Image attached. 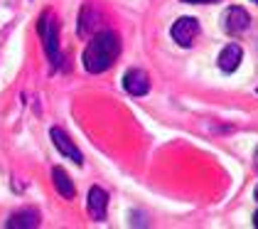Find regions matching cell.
<instances>
[{"label": "cell", "mask_w": 258, "mask_h": 229, "mask_svg": "<svg viewBox=\"0 0 258 229\" xmlns=\"http://www.w3.org/2000/svg\"><path fill=\"white\" fill-rule=\"evenodd\" d=\"M120 55V37L113 30H101L96 35H91V42L86 44L81 62H84V69L89 74H103L108 72L116 59Z\"/></svg>", "instance_id": "6da1fadb"}, {"label": "cell", "mask_w": 258, "mask_h": 229, "mask_svg": "<svg viewBox=\"0 0 258 229\" xmlns=\"http://www.w3.org/2000/svg\"><path fill=\"white\" fill-rule=\"evenodd\" d=\"M37 30H40L42 44H44V52L49 59V67L52 72H57L61 64V52H59V20L52 10H44L42 13L40 22H37Z\"/></svg>", "instance_id": "7a4b0ae2"}, {"label": "cell", "mask_w": 258, "mask_h": 229, "mask_svg": "<svg viewBox=\"0 0 258 229\" xmlns=\"http://www.w3.org/2000/svg\"><path fill=\"white\" fill-rule=\"evenodd\" d=\"M170 35L172 39L177 42L179 47H192L195 44V39L199 35V20L197 18H179L172 27H170Z\"/></svg>", "instance_id": "3957f363"}, {"label": "cell", "mask_w": 258, "mask_h": 229, "mask_svg": "<svg viewBox=\"0 0 258 229\" xmlns=\"http://www.w3.org/2000/svg\"><path fill=\"white\" fill-rule=\"evenodd\" d=\"M251 27V15H248V10L246 8H229L226 13H224V30L229 32V35H243L246 30Z\"/></svg>", "instance_id": "277c9868"}, {"label": "cell", "mask_w": 258, "mask_h": 229, "mask_svg": "<svg viewBox=\"0 0 258 229\" xmlns=\"http://www.w3.org/2000/svg\"><path fill=\"white\" fill-rule=\"evenodd\" d=\"M86 210H89V217L94 222H106V217H108V192L103 188H99V185H94L89 190Z\"/></svg>", "instance_id": "5b68a950"}, {"label": "cell", "mask_w": 258, "mask_h": 229, "mask_svg": "<svg viewBox=\"0 0 258 229\" xmlns=\"http://www.w3.org/2000/svg\"><path fill=\"white\" fill-rule=\"evenodd\" d=\"M49 135H52V143H54V148L61 153V155H67L69 160H74L77 165H81L84 163V155H81V151L74 146V141L67 135V131L64 128H59V126H54L52 131H49Z\"/></svg>", "instance_id": "8992f818"}, {"label": "cell", "mask_w": 258, "mask_h": 229, "mask_svg": "<svg viewBox=\"0 0 258 229\" xmlns=\"http://www.w3.org/2000/svg\"><path fill=\"white\" fill-rule=\"evenodd\" d=\"M123 89L131 96H145L150 91V76L145 74L143 69H128L123 74Z\"/></svg>", "instance_id": "52a82bcc"}, {"label": "cell", "mask_w": 258, "mask_h": 229, "mask_svg": "<svg viewBox=\"0 0 258 229\" xmlns=\"http://www.w3.org/2000/svg\"><path fill=\"white\" fill-rule=\"evenodd\" d=\"M241 59H243V50H241V44L236 42H231V44H226L221 52H219V69L224 72V74H231V72H236L238 64H241Z\"/></svg>", "instance_id": "ba28073f"}, {"label": "cell", "mask_w": 258, "mask_h": 229, "mask_svg": "<svg viewBox=\"0 0 258 229\" xmlns=\"http://www.w3.org/2000/svg\"><path fill=\"white\" fill-rule=\"evenodd\" d=\"M40 224H42V217L35 207H25V210L15 212V214H10V219L5 222L8 229H35V227H40Z\"/></svg>", "instance_id": "9c48e42d"}, {"label": "cell", "mask_w": 258, "mask_h": 229, "mask_svg": "<svg viewBox=\"0 0 258 229\" xmlns=\"http://www.w3.org/2000/svg\"><path fill=\"white\" fill-rule=\"evenodd\" d=\"M81 37H91L99 32V13L91 8V5H84L79 13V25H77Z\"/></svg>", "instance_id": "30bf717a"}, {"label": "cell", "mask_w": 258, "mask_h": 229, "mask_svg": "<svg viewBox=\"0 0 258 229\" xmlns=\"http://www.w3.org/2000/svg\"><path fill=\"white\" fill-rule=\"evenodd\" d=\"M52 180H54V190L59 192L64 200H74V195H77V188H74V180L69 177V172L64 170V168H52Z\"/></svg>", "instance_id": "8fae6325"}, {"label": "cell", "mask_w": 258, "mask_h": 229, "mask_svg": "<svg viewBox=\"0 0 258 229\" xmlns=\"http://www.w3.org/2000/svg\"><path fill=\"white\" fill-rule=\"evenodd\" d=\"M182 3H189V5H212V3H221V0H182Z\"/></svg>", "instance_id": "7c38bea8"}, {"label": "cell", "mask_w": 258, "mask_h": 229, "mask_svg": "<svg viewBox=\"0 0 258 229\" xmlns=\"http://www.w3.org/2000/svg\"><path fill=\"white\" fill-rule=\"evenodd\" d=\"M253 224H256V227H258V212H256V214H253Z\"/></svg>", "instance_id": "4fadbf2b"}, {"label": "cell", "mask_w": 258, "mask_h": 229, "mask_svg": "<svg viewBox=\"0 0 258 229\" xmlns=\"http://www.w3.org/2000/svg\"><path fill=\"white\" fill-rule=\"evenodd\" d=\"M256 170H258V151H256Z\"/></svg>", "instance_id": "5bb4252c"}, {"label": "cell", "mask_w": 258, "mask_h": 229, "mask_svg": "<svg viewBox=\"0 0 258 229\" xmlns=\"http://www.w3.org/2000/svg\"><path fill=\"white\" fill-rule=\"evenodd\" d=\"M256 202H258V188H256Z\"/></svg>", "instance_id": "9a60e30c"}, {"label": "cell", "mask_w": 258, "mask_h": 229, "mask_svg": "<svg viewBox=\"0 0 258 229\" xmlns=\"http://www.w3.org/2000/svg\"><path fill=\"white\" fill-rule=\"evenodd\" d=\"M253 3H258V0H253Z\"/></svg>", "instance_id": "2e32d148"}]
</instances>
